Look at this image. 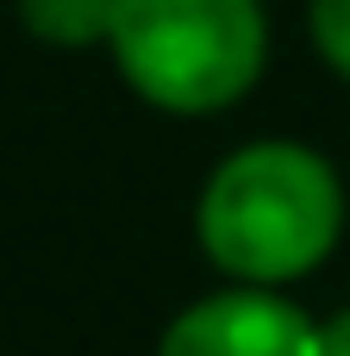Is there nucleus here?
<instances>
[{
  "label": "nucleus",
  "mask_w": 350,
  "mask_h": 356,
  "mask_svg": "<svg viewBox=\"0 0 350 356\" xmlns=\"http://www.w3.org/2000/svg\"><path fill=\"white\" fill-rule=\"evenodd\" d=\"M106 50L138 100L163 113H225L269 56L263 0H119Z\"/></svg>",
  "instance_id": "f03ea898"
},
{
  "label": "nucleus",
  "mask_w": 350,
  "mask_h": 356,
  "mask_svg": "<svg viewBox=\"0 0 350 356\" xmlns=\"http://www.w3.org/2000/svg\"><path fill=\"white\" fill-rule=\"evenodd\" d=\"M194 238L225 282L288 288L313 275L344 238V181L338 169L288 138L232 150L194 207Z\"/></svg>",
  "instance_id": "f257e3e1"
},
{
  "label": "nucleus",
  "mask_w": 350,
  "mask_h": 356,
  "mask_svg": "<svg viewBox=\"0 0 350 356\" xmlns=\"http://www.w3.org/2000/svg\"><path fill=\"white\" fill-rule=\"evenodd\" d=\"M313 356H350V307H338L332 319H319V338H313Z\"/></svg>",
  "instance_id": "423d86ee"
},
{
  "label": "nucleus",
  "mask_w": 350,
  "mask_h": 356,
  "mask_svg": "<svg viewBox=\"0 0 350 356\" xmlns=\"http://www.w3.org/2000/svg\"><path fill=\"white\" fill-rule=\"evenodd\" d=\"M319 319L301 313L282 288L225 282L219 294L188 300L150 356H313Z\"/></svg>",
  "instance_id": "7ed1b4c3"
},
{
  "label": "nucleus",
  "mask_w": 350,
  "mask_h": 356,
  "mask_svg": "<svg viewBox=\"0 0 350 356\" xmlns=\"http://www.w3.org/2000/svg\"><path fill=\"white\" fill-rule=\"evenodd\" d=\"M307 25H313L319 56L350 81V0H313L307 6Z\"/></svg>",
  "instance_id": "39448f33"
},
{
  "label": "nucleus",
  "mask_w": 350,
  "mask_h": 356,
  "mask_svg": "<svg viewBox=\"0 0 350 356\" xmlns=\"http://www.w3.org/2000/svg\"><path fill=\"white\" fill-rule=\"evenodd\" d=\"M113 6L119 0H19V19L50 50H88V44H106Z\"/></svg>",
  "instance_id": "20e7f679"
}]
</instances>
